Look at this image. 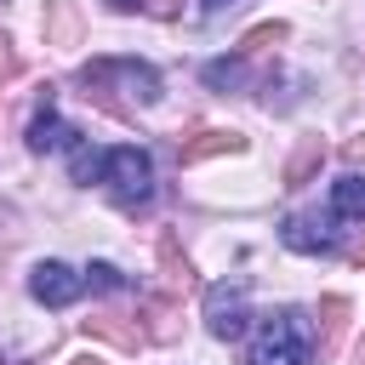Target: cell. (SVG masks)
Segmentation results:
<instances>
[{"label":"cell","instance_id":"obj_1","mask_svg":"<svg viewBox=\"0 0 365 365\" xmlns=\"http://www.w3.org/2000/svg\"><path fill=\"white\" fill-rule=\"evenodd\" d=\"M245 365H314V319L302 308L262 314L245 342Z\"/></svg>","mask_w":365,"mask_h":365},{"label":"cell","instance_id":"obj_2","mask_svg":"<svg viewBox=\"0 0 365 365\" xmlns=\"http://www.w3.org/2000/svg\"><path fill=\"white\" fill-rule=\"evenodd\" d=\"M97 182L108 188V200H114L120 211H148V205H154V160H148L137 143L108 148V154H103Z\"/></svg>","mask_w":365,"mask_h":365},{"label":"cell","instance_id":"obj_3","mask_svg":"<svg viewBox=\"0 0 365 365\" xmlns=\"http://www.w3.org/2000/svg\"><path fill=\"white\" fill-rule=\"evenodd\" d=\"M80 86H86V97H108V91H125L131 103H160V74L148 68V63H137V57H97V63H86L80 68Z\"/></svg>","mask_w":365,"mask_h":365},{"label":"cell","instance_id":"obj_4","mask_svg":"<svg viewBox=\"0 0 365 365\" xmlns=\"http://www.w3.org/2000/svg\"><path fill=\"white\" fill-rule=\"evenodd\" d=\"M251 325V285L245 279H222L205 291V331L217 342H240Z\"/></svg>","mask_w":365,"mask_h":365},{"label":"cell","instance_id":"obj_5","mask_svg":"<svg viewBox=\"0 0 365 365\" xmlns=\"http://www.w3.org/2000/svg\"><path fill=\"white\" fill-rule=\"evenodd\" d=\"M279 240L291 245V251H302V257H331L336 245H342V228H336V217L325 211H308V217H285V228H279Z\"/></svg>","mask_w":365,"mask_h":365},{"label":"cell","instance_id":"obj_6","mask_svg":"<svg viewBox=\"0 0 365 365\" xmlns=\"http://www.w3.org/2000/svg\"><path fill=\"white\" fill-rule=\"evenodd\" d=\"M80 291H86V279L68 262H34V274H29V297L40 308H68V302H80Z\"/></svg>","mask_w":365,"mask_h":365},{"label":"cell","instance_id":"obj_7","mask_svg":"<svg viewBox=\"0 0 365 365\" xmlns=\"http://www.w3.org/2000/svg\"><path fill=\"white\" fill-rule=\"evenodd\" d=\"M80 137V125H68L63 114H57V103H51V91H46V103H40V114L29 120V148L34 154H57V148H68Z\"/></svg>","mask_w":365,"mask_h":365},{"label":"cell","instance_id":"obj_8","mask_svg":"<svg viewBox=\"0 0 365 365\" xmlns=\"http://www.w3.org/2000/svg\"><path fill=\"white\" fill-rule=\"evenodd\" d=\"M325 211H331L336 222H365V177H359V171L336 177V182H331V200H325Z\"/></svg>","mask_w":365,"mask_h":365},{"label":"cell","instance_id":"obj_9","mask_svg":"<svg viewBox=\"0 0 365 365\" xmlns=\"http://www.w3.org/2000/svg\"><path fill=\"white\" fill-rule=\"evenodd\" d=\"M240 148H245L240 131H200V137H188V143L177 148V160H182V165H200V160H211V154H240Z\"/></svg>","mask_w":365,"mask_h":365},{"label":"cell","instance_id":"obj_10","mask_svg":"<svg viewBox=\"0 0 365 365\" xmlns=\"http://www.w3.org/2000/svg\"><path fill=\"white\" fill-rule=\"evenodd\" d=\"M245 51H234V57H217V63H205V86H217V91H240L245 86Z\"/></svg>","mask_w":365,"mask_h":365},{"label":"cell","instance_id":"obj_11","mask_svg":"<svg viewBox=\"0 0 365 365\" xmlns=\"http://www.w3.org/2000/svg\"><path fill=\"white\" fill-rule=\"evenodd\" d=\"M97 171H103V148H91L86 137H74L68 143V177L74 182H97Z\"/></svg>","mask_w":365,"mask_h":365},{"label":"cell","instance_id":"obj_12","mask_svg":"<svg viewBox=\"0 0 365 365\" xmlns=\"http://www.w3.org/2000/svg\"><path fill=\"white\" fill-rule=\"evenodd\" d=\"M86 336H108L120 348H137L143 342V325L137 319H86Z\"/></svg>","mask_w":365,"mask_h":365},{"label":"cell","instance_id":"obj_13","mask_svg":"<svg viewBox=\"0 0 365 365\" xmlns=\"http://www.w3.org/2000/svg\"><path fill=\"white\" fill-rule=\"evenodd\" d=\"M319 160H325V148H319V137H308V143L291 154V165H285V188H302V182H308V171H314Z\"/></svg>","mask_w":365,"mask_h":365},{"label":"cell","instance_id":"obj_14","mask_svg":"<svg viewBox=\"0 0 365 365\" xmlns=\"http://www.w3.org/2000/svg\"><path fill=\"white\" fill-rule=\"evenodd\" d=\"M80 279H86L91 291H125V285H131L114 262H91V268H80Z\"/></svg>","mask_w":365,"mask_h":365},{"label":"cell","instance_id":"obj_15","mask_svg":"<svg viewBox=\"0 0 365 365\" xmlns=\"http://www.w3.org/2000/svg\"><path fill=\"white\" fill-rule=\"evenodd\" d=\"M319 314H325V336H319V348H331V342L342 336V314H348V302H342V297H325Z\"/></svg>","mask_w":365,"mask_h":365},{"label":"cell","instance_id":"obj_16","mask_svg":"<svg viewBox=\"0 0 365 365\" xmlns=\"http://www.w3.org/2000/svg\"><path fill=\"white\" fill-rule=\"evenodd\" d=\"M46 11H51L46 29H51L57 40H68V34H74V6H68V0H46Z\"/></svg>","mask_w":365,"mask_h":365},{"label":"cell","instance_id":"obj_17","mask_svg":"<svg viewBox=\"0 0 365 365\" xmlns=\"http://www.w3.org/2000/svg\"><path fill=\"white\" fill-rule=\"evenodd\" d=\"M11 74H17V57H11V46H6V40H0V86H6V80H11Z\"/></svg>","mask_w":365,"mask_h":365},{"label":"cell","instance_id":"obj_18","mask_svg":"<svg viewBox=\"0 0 365 365\" xmlns=\"http://www.w3.org/2000/svg\"><path fill=\"white\" fill-rule=\"evenodd\" d=\"M342 154H348V165H365V137H348V148H342Z\"/></svg>","mask_w":365,"mask_h":365},{"label":"cell","instance_id":"obj_19","mask_svg":"<svg viewBox=\"0 0 365 365\" xmlns=\"http://www.w3.org/2000/svg\"><path fill=\"white\" fill-rule=\"evenodd\" d=\"M228 6H240V0H200V17H222Z\"/></svg>","mask_w":365,"mask_h":365},{"label":"cell","instance_id":"obj_20","mask_svg":"<svg viewBox=\"0 0 365 365\" xmlns=\"http://www.w3.org/2000/svg\"><path fill=\"white\" fill-rule=\"evenodd\" d=\"M154 11H160V17H171V11H177V0H154Z\"/></svg>","mask_w":365,"mask_h":365},{"label":"cell","instance_id":"obj_21","mask_svg":"<svg viewBox=\"0 0 365 365\" xmlns=\"http://www.w3.org/2000/svg\"><path fill=\"white\" fill-rule=\"evenodd\" d=\"M68 365H108V359H97V354H80V359H68Z\"/></svg>","mask_w":365,"mask_h":365},{"label":"cell","instance_id":"obj_22","mask_svg":"<svg viewBox=\"0 0 365 365\" xmlns=\"http://www.w3.org/2000/svg\"><path fill=\"white\" fill-rule=\"evenodd\" d=\"M108 6H114V11H131V6H143V0H108Z\"/></svg>","mask_w":365,"mask_h":365},{"label":"cell","instance_id":"obj_23","mask_svg":"<svg viewBox=\"0 0 365 365\" xmlns=\"http://www.w3.org/2000/svg\"><path fill=\"white\" fill-rule=\"evenodd\" d=\"M354 262H359V268H365V240H359V245H354Z\"/></svg>","mask_w":365,"mask_h":365},{"label":"cell","instance_id":"obj_24","mask_svg":"<svg viewBox=\"0 0 365 365\" xmlns=\"http://www.w3.org/2000/svg\"><path fill=\"white\" fill-rule=\"evenodd\" d=\"M354 365H365V342H359V348H354Z\"/></svg>","mask_w":365,"mask_h":365},{"label":"cell","instance_id":"obj_25","mask_svg":"<svg viewBox=\"0 0 365 365\" xmlns=\"http://www.w3.org/2000/svg\"><path fill=\"white\" fill-rule=\"evenodd\" d=\"M0 365H11V359H0Z\"/></svg>","mask_w":365,"mask_h":365}]
</instances>
